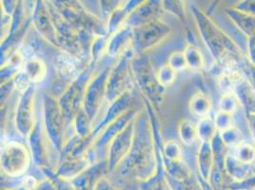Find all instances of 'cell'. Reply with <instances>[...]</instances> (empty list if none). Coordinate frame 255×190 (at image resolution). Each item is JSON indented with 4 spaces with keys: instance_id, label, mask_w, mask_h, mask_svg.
<instances>
[{
    "instance_id": "4",
    "label": "cell",
    "mask_w": 255,
    "mask_h": 190,
    "mask_svg": "<svg viewBox=\"0 0 255 190\" xmlns=\"http://www.w3.org/2000/svg\"><path fill=\"white\" fill-rule=\"evenodd\" d=\"M224 169L233 179V182L242 181L251 175V166L239 162L232 153L226 155Z\"/></svg>"
},
{
    "instance_id": "19",
    "label": "cell",
    "mask_w": 255,
    "mask_h": 190,
    "mask_svg": "<svg viewBox=\"0 0 255 190\" xmlns=\"http://www.w3.org/2000/svg\"><path fill=\"white\" fill-rule=\"evenodd\" d=\"M221 1H222V0H213V2H212V4H211V6H210L209 9H208V14H211V13L217 8V6L219 5V3H220Z\"/></svg>"
},
{
    "instance_id": "13",
    "label": "cell",
    "mask_w": 255,
    "mask_h": 190,
    "mask_svg": "<svg viewBox=\"0 0 255 190\" xmlns=\"http://www.w3.org/2000/svg\"><path fill=\"white\" fill-rule=\"evenodd\" d=\"M214 124L218 132L234 126V114L218 110L214 116Z\"/></svg>"
},
{
    "instance_id": "20",
    "label": "cell",
    "mask_w": 255,
    "mask_h": 190,
    "mask_svg": "<svg viewBox=\"0 0 255 190\" xmlns=\"http://www.w3.org/2000/svg\"><path fill=\"white\" fill-rule=\"evenodd\" d=\"M251 174H255V163L251 166Z\"/></svg>"
},
{
    "instance_id": "3",
    "label": "cell",
    "mask_w": 255,
    "mask_h": 190,
    "mask_svg": "<svg viewBox=\"0 0 255 190\" xmlns=\"http://www.w3.org/2000/svg\"><path fill=\"white\" fill-rule=\"evenodd\" d=\"M226 13L228 14L231 21L236 26V28L247 37L255 34V16L238 11L233 7L228 8L226 10Z\"/></svg>"
},
{
    "instance_id": "18",
    "label": "cell",
    "mask_w": 255,
    "mask_h": 190,
    "mask_svg": "<svg viewBox=\"0 0 255 190\" xmlns=\"http://www.w3.org/2000/svg\"><path fill=\"white\" fill-rule=\"evenodd\" d=\"M246 120H247V123H248V127L250 129L251 135H252L255 144V113L246 115Z\"/></svg>"
},
{
    "instance_id": "16",
    "label": "cell",
    "mask_w": 255,
    "mask_h": 190,
    "mask_svg": "<svg viewBox=\"0 0 255 190\" xmlns=\"http://www.w3.org/2000/svg\"><path fill=\"white\" fill-rule=\"evenodd\" d=\"M100 7L104 13H110L117 9L120 0H99Z\"/></svg>"
},
{
    "instance_id": "7",
    "label": "cell",
    "mask_w": 255,
    "mask_h": 190,
    "mask_svg": "<svg viewBox=\"0 0 255 190\" xmlns=\"http://www.w3.org/2000/svg\"><path fill=\"white\" fill-rule=\"evenodd\" d=\"M198 136L203 143H211L217 136V128L215 127L214 120L205 117L198 126Z\"/></svg>"
},
{
    "instance_id": "2",
    "label": "cell",
    "mask_w": 255,
    "mask_h": 190,
    "mask_svg": "<svg viewBox=\"0 0 255 190\" xmlns=\"http://www.w3.org/2000/svg\"><path fill=\"white\" fill-rule=\"evenodd\" d=\"M233 94L237 97L240 106L243 107L245 115L255 113V89L244 74H242L236 81Z\"/></svg>"
},
{
    "instance_id": "11",
    "label": "cell",
    "mask_w": 255,
    "mask_h": 190,
    "mask_svg": "<svg viewBox=\"0 0 255 190\" xmlns=\"http://www.w3.org/2000/svg\"><path fill=\"white\" fill-rule=\"evenodd\" d=\"M163 8L170 11L180 20H185V0H162Z\"/></svg>"
},
{
    "instance_id": "6",
    "label": "cell",
    "mask_w": 255,
    "mask_h": 190,
    "mask_svg": "<svg viewBox=\"0 0 255 190\" xmlns=\"http://www.w3.org/2000/svg\"><path fill=\"white\" fill-rule=\"evenodd\" d=\"M234 152L232 153L235 158L239 162L252 166L255 163V146L246 143L241 144L237 148L233 149Z\"/></svg>"
},
{
    "instance_id": "14",
    "label": "cell",
    "mask_w": 255,
    "mask_h": 190,
    "mask_svg": "<svg viewBox=\"0 0 255 190\" xmlns=\"http://www.w3.org/2000/svg\"><path fill=\"white\" fill-rule=\"evenodd\" d=\"M232 7L247 14L255 16V0H237Z\"/></svg>"
},
{
    "instance_id": "5",
    "label": "cell",
    "mask_w": 255,
    "mask_h": 190,
    "mask_svg": "<svg viewBox=\"0 0 255 190\" xmlns=\"http://www.w3.org/2000/svg\"><path fill=\"white\" fill-rule=\"evenodd\" d=\"M218 135L221 139L224 146L226 148L232 149L237 148L245 142L243 132L235 126H233L221 132H218Z\"/></svg>"
},
{
    "instance_id": "10",
    "label": "cell",
    "mask_w": 255,
    "mask_h": 190,
    "mask_svg": "<svg viewBox=\"0 0 255 190\" xmlns=\"http://www.w3.org/2000/svg\"><path fill=\"white\" fill-rule=\"evenodd\" d=\"M200 158H201L200 163H201L203 173L207 177L211 172V169L213 168V152L211 143H204L203 144Z\"/></svg>"
},
{
    "instance_id": "8",
    "label": "cell",
    "mask_w": 255,
    "mask_h": 190,
    "mask_svg": "<svg viewBox=\"0 0 255 190\" xmlns=\"http://www.w3.org/2000/svg\"><path fill=\"white\" fill-rule=\"evenodd\" d=\"M191 111L198 116H207L212 108V102L208 96L202 94L195 95L191 100Z\"/></svg>"
},
{
    "instance_id": "15",
    "label": "cell",
    "mask_w": 255,
    "mask_h": 190,
    "mask_svg": "<svg viewBox=\"0 0 255 190\" xmlns=\"http://www.w3.org/2000/svg\"><path fill=\"white\" fill-rule=\"evenodd\" d=\"M246 52L249 62L255 67V33L254 35L248 37Z\"/></svg>"
},
{
    "instance_id": "1",
    "label": "cell",
    "mask_w": 255,
    "mask_h": 190,
    "mask_svg": "<svg viewBox=\"0 0 255 190\" xmlns=\"http://www.w3.org/2000/svg\"><path fill=\"white\" fill-rule=\"evenodd\" d=\"M192 12L203 39L216 61L224 70L237 68L242 59L238 46L210 18L209 14L197 7H193Z\"/></svg>"
},
{
    "instance_id": "9",
    "label": "cell",
    "mask_w": 255,
    "mask_h": 190,
    "mask_svg": "<svg viewBox=\"0 0 255 190\" xmlns=\"http://www.w3.org/2000/svg\"><path fill=\"white\" fill-rule=\"evenodd\" d=\"M218 105H219V110L224 111V112H228V113H232V114H234L240 106L237 97L233 93L223 94L219 100Z\"/></svg>"
},
{
    "instance_id": "12",
    "label": "cell",
    "mask_w": 255,
    "mask_h": 190,
    "mask_svg": "<svg viewBox=\"0 0 255 190\" xmlns=\"http://www.w3.org/2000/svg\"><path fill=\"white\" fill-rule=\"evenodd\" d=\"M186 60H187L188 65L194 71L201 70L204 66V58H203L202 53L197 48H195L193 46H191L188 49L187 54H186Z\"/></svg>"
},
{
    "instance_id": "17",
    "label": "cell",
    "mask_w": 255,
    "mask_h": 190,
    "mask_svg": "<svg viewBox=\"0 0 255 190\" xmlns=\"http://www.w3.org/2000/svg\"><path fill=\"white\" fill-rule=\"evenodd\" d=\"M146 0H129L128 2L127 5L125 6V8L122 10V11H119V13L117 14L118 16H123L125 13H128L129 11H133L135 8H137L139 5H141L143 2H145Z\"/></svg>"
}]
</instances>
